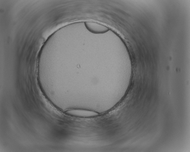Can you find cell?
Returning <instances> with one entry per match:
<instances>
[{
  "mask_svg": "<svg viewBox=\"0 0 190 152\" xmlns=\"http://www.w3.org/2000/svg\"><path fill=\"white\" fill-rule=\"evenodd\" d=\"M71 116L80 118H88L97 116L98 113L93 111L80 109H72L66 112Z\"/></svg>",
  "mask_w": 190,
  "mask_h": 152,
  "instance_id": "6da1fadb",
  "label": "cell"
},
{
  "mask_svg": "<svg viewBox=\"0 0 190 152\" xmlns=\"http://www.w3.org/2000/svg\"><path fill=\"white\" fill-rule=\"evenodd\" d=\"M84 24L87 29L90 32L96 33H105L109 30L106 26L93 22H86Z\"/></svg>",
  "mask_w": 190,
  "mask_h": 152,
  "instance_id": "7a4b0ae2",
  "label": "cell"
}]
</instances>
